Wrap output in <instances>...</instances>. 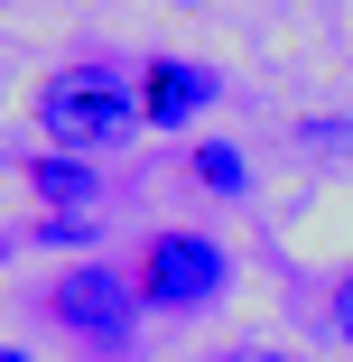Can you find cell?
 <instances>
[{
    "instance_id": "ba28073f",
    "label": "cell",
    "mask_w": 353,
    "mask_h": 362,
    "mask_svg": "<svg viewBox=\"0 0 353 362\" xmlns=\"http://www.w3.org/2000/svg\"><path fill=\"white\" fill-rule=\"evenodd\" d=\"M335 334H344V353H353V269L335 279Z\"/></svg>"
},
{
    "instance_id": "52a82bcc",
    "label": "cell",
    "mask_w": 353,
    "mask_h": 362,
    "mask_svg": "<svg viewBox=\"0 0 353 362\" xmlns=\"http://www.w3.org/2000/svg\"><path fill=\"white\" fill-rule=\"evenodd\" d=\"M37 242H56V251H84V242H93V214H47V223H37Z\"/></svg>"
},
{
    "instance_id": "30bf717a",
    "label": "cell",
    "mask_w": 353,
    "mask_h": 362,
    "mask_svg": "<svg viewBox=\"0 0 353 362\" xmlns=\"http://www.w3.org/2000/svg\"><path fill=\"white\" fill-rule=\"evenodd\" d=\"M270 362H289V353H270Z\"/></svg>"
},
{
    "instance_id": "3957f363",
    "label": "cell",
    "mask_w": 353,
    "mask_h": 362,
    "mask_svg": "<svg viewBox=\"0 0 353 362\" xmlns=\"http://www.w3.org/2000/svg\"><path fill=\"white\" fill-rule=\"evenodd\" d=\"M47 307L65 316V334H84V344H121L139 325V279L112 269V260H75L56 288H47Z\"/></svg>"
},
{
    "instance_id": "8fae6325",
    "label": "cell",
    "mask_w": 353,
    "mask_h": 362,
    "mask_svg": "<svg viewBox=\"0 0 353 362\" xmlns=\"http://www.w3.org/2000/svg\"><path fill=\"white\" fill-rule=\"evenodd\" d=\"M186 10H195V0H186Z\"/></svg>"
},
{
    "instance_id": "6da1fadb",
    "label": "cell",
    "mask_w": 353,
    "mask_h": 362,
    "mask_svg": "<svg viewBox=\"0 0 353 362\" xmlns=\"http://www.w3.org/2000/svg\"><path fill=\"white\" fill-rule=\"evenodd\" d=\"M37 130L65 158H103L121 139H139L149 121H139V93L121 84V65H56L37 84Z\"/></svg>"
},
{
    "instance_id": "277c9868",
    "label": "cell",
    "mask_w": 353,
    "mask_h": 362,
    "mask_svg": "<svg viewBox=\"0 0 353 362\" xmlns=\"http://www.w3.org/2000/svg\"><path fill=\"white\" fill-rule=\"evenodd\" d=\"M214 112V65H195V56H149L139 65V121L149 130H186Z\"/></svg>"
},
{
    "instance_id": "7a4b0ae2",
    "label": "cell",
    "mask_w": 353,
    "mask_h": 362,
    "mask_svg": "<svg viewBox=\"0 0 353 362\" xmlns=\"http://www.w3.org/2000/svg\"><path fill=\"white\" fill-rule=\"evenodd\" d=\"M139 307H168V316H195L233 288V251L214 233H149L139 242Z\"/></svg>"
},
{
    "instance_id": "9c48e42d",
    "label": "cell",
    "mask_w": 353,
    "mask_h": 362,
    "mask_svg": "<svg viewBox=\"0 0 353 362\" xmlns=\"http://www.w3.org/2000/svg\"><path fill=\"white\" fill-rule=\"evenodd\" d=\"M0 362H28V353H19V344H0Z\"/></svg>"
},
{
    "instance_id": "5b68a950",
    "label": "cell",
    "mask_w": 353,
    "mask_h": 362,
    "mask_svg": "<svg viewBox=\"0 0 353 362\" xmlns=\"http://www.w3.org/2000/svg\"><path fill=\"white\" fill-rule=\"evenodd\" d=\"M28 195H47V214H93L103 177H93V158H65V149H47V158H28Z\"/></svg>"
},
{
    "instance_id": "8992f818",
    "label": "cell",
    "mask_w": 353,
    "mask_h": 362,
    "mask_svg": "<svg viewBox=\"0 0 353 362\" xmlns=\"http://www.w3.org/2000/svg\"><path fill=\"white\" fill-rule=\"evenodd\" d=\"M186 168H195V186H214V195H251V168H242L233 139H195Z\"/></svg>"
}]
</instances>
